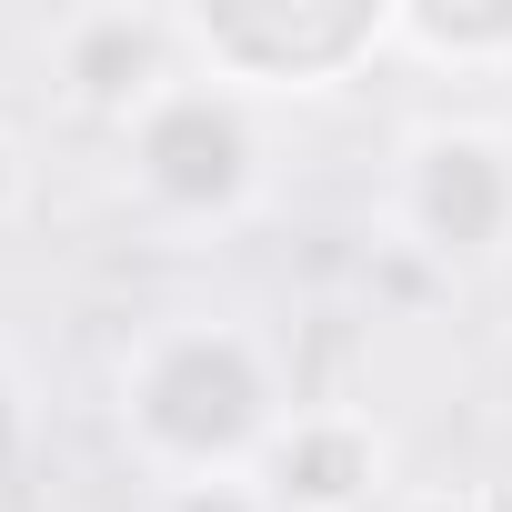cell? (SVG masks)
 I'll return each mask as SVG.
<instances>
[{"instance_id":"obj_1","label":"cell","mask_w":512,"mask_h":512,"mask_svg":"<svg viewBox=\"0 0 512 512\" xmlns=\"http://www.w3.org/2000/svg\"><path fill=\"white\" fill-rule=\"evenodd\" d=\"M282 412L292 402L272 392L262 342L231 322H171L121 362V422L171 492L181 482H251Z\"/></svg>"},{"instance_id":"obj_2","label":"cell","mask_w":512,"mask_h":512,"mask_svg":"<svg viewBox=\"0 0 512 512\" xmlns=\"http://www.w3.org/2000/svg\"><path fill=\"white\" fill-rule=\"evenodd\" d=\"M191 71H211L221 91H332L352 81L372 51H392V11L382 0H302V11H181Z\"/></svg>"},{"instance_id":"obj_3","label":"cell","mask_w":512,"mask_h":512,"mask_svg":"<svg viewBox=\"0 0 512 512\" xmlns=\"http://www.w3.org/2000/svg\"><path fill=\"white\" fill-rule=\"evenodd\" d=\"M131 171L151 201L171 211H241L262 181V141H251L241 91H221L211 71H181L141 121H131Z\"/></svg>"},{"instance_id":"obj_4","label":"cell","mask_w":512,"mask_h":512,"mask_svg":"<svg viewBox=\"0 0 512 512\" xmlns=\"http://www.w3.org/2000/svg\"><path fill=\"white\" fill-rule=\"evenodd\" d=\"M402 221L442 262L502 251V231H512V151L492 131H452V121L412 131L402 141Z\"/></svg>"},{"instance_id":"obj_5","label":"cell","mask_w":512,"mask_h":512,"mask_svg":"<svg viewBox=\"0 0 512 512\" xmlns=\"http://www.w3.org/2000/svg\"><path fill=\"white\" fill-rule=\"evenodd\" d=\"M191 71V41H181V11H71L51 31V81L71 111L91 121H141L171 81Z\"/></svg>"},{"instance_id":"obj_6","label":"cell","mask_w":512,"mask_h":512,"mask_svg":"<svg viewBox=\"0 0 512 512\" xmlns=\"http://www.w3.org/2000/svg\"><path fill=\"white\" fill-rule=\"evenodd\" d=\"M251 482L272 512H362L382 492V432L352 402H292Z\"/></svg>"},{"instance_id":"obj_7","label":"cell","mask_w":512,"mask_h":512,"mask_svg":"<svg viewBox=\"0 0 512 512\" xmlns=\"http://www.w3.org/2000/svg\"><path fill=\"white\" fill-rule=\"evenodd\" d=\"M392 41L432 51L452 71H492V61H512V11H392Z\"/></svg>"},{"instance_id":"obj_8","label":"cell","mask_w":512,"mask_h":512,"mask_svg":"<svg viewBox=\"0 0 512 512\" xmlns=\"http://www.w3.org/2000/svg\"><path fill=\"white\" fill-rule=\"evenodd\" d=\"M171 512H272V502H262V482H181Z\"/></svg>"},{"instance_id":"obj_9","label":"cell","mask_w":512,"mask_h":512,"mask_svg":"<svg viewBox=\"0 0 512 512\" xmlns=\"http://www.w3.org/2000/svg\"><path fill=\"white\" fill-rule=\"evenodd\" d=\"M402 512H512V492H482V482H432V492H402Z\"/></svg>"},{"instance_id":"obj_10","label":"cell","mask_w":512,"mask_h":512,"mask_svg":"<svg viewBox=\"0 0 512 512\" xmlns=\"http://www.w3.org/2000/svg\"><path fill=\"white\" fill-rule=\"evenodd\" d=\"M21 191H31V161H21V141H11V131H0V221L21 211Z\"/></svg>"},{"instance_id":"obj_11","label":"cell","mask_w":512,"mask_h":512,"mask_svg":"<svg viewBox=\"0 0 512 512\" xmlns=\"http://www.w3.org/2000/svg\"><path fill=\"white\" fill-rule=\"evenodd\" d=\"M11 452H21V382L0 372V472H11Z\"/></svg>"}]
</instances>
